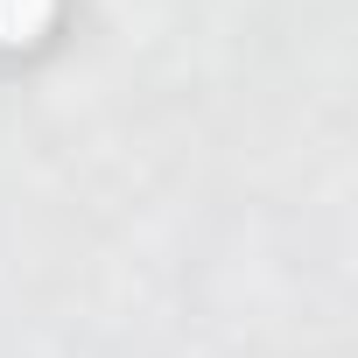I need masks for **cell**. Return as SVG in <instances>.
<instances>
[{
	"mask_svg": "<svg viewBox=\"0 0 358 358\" xmlns=\"http://www.w3.org/2000/svg\"><path fill=\"white\" fill-rule=\"evenodd\" d=\"M57 22V0H0V50H29Z\"/></svg>",
	"mask_w": 358,
	"mask_h": 358,
	"instance_id": "1",
	"label": "cell"
}]
</instances>
